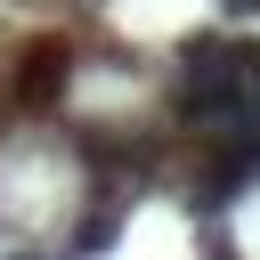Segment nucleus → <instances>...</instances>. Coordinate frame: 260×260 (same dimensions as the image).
Listing matches in <instances>:
<instances>
[{"instance_id": "1", "label": "nucleus", "mask_w": 260, "mask_h": 260, "mask_svg": "<svg viewBox=\"0 0 260 260\" xmlns=\"http://www.w3.org/2000/svg\"><path fill=\"white\" fill-rule=\"evenodd\" d=\"M73 81H81V57H73V41H65V32H32V41L8 57V114H24V122H49V114H65Z\"/></svg>"}, {"instance_id": "2", "label": "nucleus", "mask_w": 260, "mask_h": 260, "mask_svg": "<svg viewBox=\"0 0 260 260\" xmlns=\"http://www.w3.org/2000/svg\"><path fill=\"white\" fill-rule=\"evenodd\" d=\"M130 203H138V195H130L122 179H89L81 203H73V219H65V244H57V252H65V260H106V252L122 244V228H130Z\"/></svg>"}, {"instance_id": "3", "label": "nucleus", "mask_w": 260, "mask_h": 260, "mask_svg": "<svg viewBox=\"0 0 260 260\" xmlns=\"http://www.w3.org/2000/svg\"><path fill=\"white\" fill-rule=\"evenodd\" d=\"M0 260H65V252H32V244H16V252H0Z\"/></svg>"}, {"instance_id": "4", "label": "nucleus", "mask_w": 260, "mask_h": 260, "mask_svg": "<svg viewBox=\"0 0 260 260\" xmlns=\"http://www.w3.org/2000/svg\"><path fill=\"white\" fill-rule=\"evenodd\" d=\"M8 122H16V114H8V98H0V146H8Z\"/></svg>"}, {"instance_id": "5", "label": "nucleus", "mask_w": 260, "mask_h": 260, "mask_svg": "<svg viewBox=\"0 0 260 260\" xmlns=\"http://www.w3.org/2000/svg\"><path fill=\"white\" fill-rule=\"evenodd\" d=\"M211 260H236V252H219V244H211Z\"/></svg>"}]
</instances>
